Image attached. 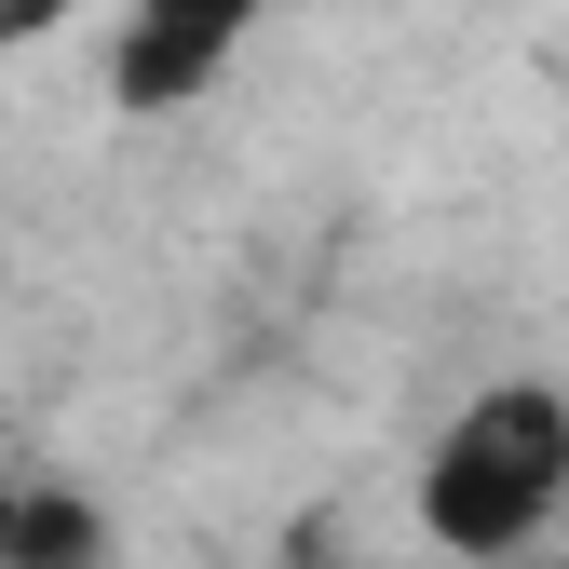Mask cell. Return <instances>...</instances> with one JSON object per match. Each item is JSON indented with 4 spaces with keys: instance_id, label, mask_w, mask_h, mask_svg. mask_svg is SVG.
<instances>
[{
    "instance_id": "1",
    "label": "cell",
    "mask_w": 569,
    "mask_h": 569,
    "mask_svg": "<svg viewBox=\"0 0 569 569\" xmlns=\"http://www.w3.org/2000/svg\"><path fill=\"white\" fill-rule=\"evenodd\" d=\"M569 502V393L556 380H488L435 448H420V542L448 569H502Z\"/></svg>"
},
{
    "instance_id": "2",
    "label": "cell",
    "mask_w": 569,
    "mask_h": 569,
    "mask_svg": "<svg viewBox=\"0 0 569 569\" xmlns=\"http://www.w3.org/2000/svg\"><path fill=\"white\" fill-rule=\"evenodd\" d=\"M258 28V0H136L122 41H109V109H190V96H218V68L244 54Z\"/></svg>"
},
{
    "instance_id": "3",
    "label": "cell",
    "mask_w": 569,
    "mask_h": 569,
    "mask_svg": "<svg viewBox=\"0 0 569 569\" xmlns=\"http://www.w3.org/2000/svg\"><path fill=\"white\" fill-rule=\"evenodd\" d=\"M0 569H109V516L82 502V488H14V542H0Z\"/></svg>"
},
{
    "instance_id": "4",
    "label": "cell",
    "mask_w": 569,
    "mask_h": 569,
    "mask_svg": "<svg viewBox=\"0 0 569 569\" xmlns=\"http://www.w3.org/2000/svg\"><path fill=\"white\" fill-rule=\"evenodd\" d=\"M82 0H0V54H28V41H54Z\"/></svg>"
},
{
    "instance_id": "5",
    "label": "cell",
    "mask_w": 569,
    "mask_h": 569,
    "mask_svg": "<svg viewBox=\"0 0 569 569\" xmlns=\"http://www.w3.org/2000/svg\"><path fill=\"white\" fill-rule=\"evenodd\" d=\"M502 569H569V556H502Z\"/></svg>"
},
{
    "instance_id": "6",
    "label": "cell",
    "mask_w": 569,
    "mask_h": 569,
    "mask_svg": "<svg viewBox=\"0 0 569 569\" xmlns=\"http://www.w3.org/2000/svg\"><path fill=\"white\" fill-rule=\"evenodd\" d=\"M0 542H14V488H0Z\"/></svg>"
}]
</instances>
